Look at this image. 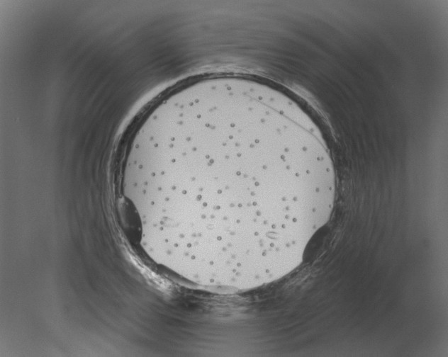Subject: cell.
Masks as SVG:
<instances>
[{
	"label": "cell",
	"instance_id": "cell-1",
	"mask_svg": "<svg viewBox=\"0 0 448 357\" xmlns=\"http://www.w3.org/2000/svg\"><path fill=\"white\" fill-rule=\"evenodd\" d=\"M121 223L128 239L133 244L141 240L142 225L138 212L133 203L123 198L119 204Z\"/></svg>",
	"mask_w": 448,
	"mask_h": 357
}]
</instances>
